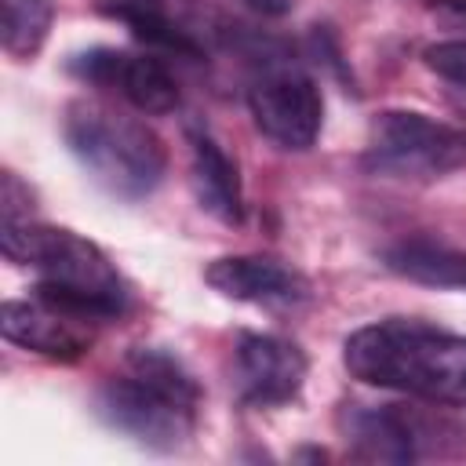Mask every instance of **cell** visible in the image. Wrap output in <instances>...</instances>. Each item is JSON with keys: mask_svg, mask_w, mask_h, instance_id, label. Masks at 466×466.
Returning <instances> with one entry per match:
<instances>
[{"mask_svg": "<svg viewBox=\"0 0 466 466\" xmlns=\"http://www.w3.org/2000/svg\"><path fill=\"white\" fill-rule=\"evenodd\" d=\"M346 371L368 386L397 390L444 408H466V335L422 320L386 317L357 328L342 346Z\"/></svg>", "mask_w": 466, "mask_h": 466, "instance_id": "1", "label": "cell"}, {"mask_svg": "<svg viewBox=\"0 0 466 466\" xmlns=\"http://www.w3.org/2000/svg\"><path fill=\"white\" fill-rule=\"evenodd\" d=\"M197 408V379L178 357L157 346H135L124 371L106 379L95 393V411L102 422L157 451H175L193 437Z\"/></svg>", "mask_w": 466, "mask_h": 466, "instance_id": "2", "label": "cell"}, {"mask_svg": "<svg viewBox=\"0 0 466 466\" xmlns=\"http://www.w3.org/2000/svg\"><path fill=\"white\" fill-rule=\"evenodd\" d=\"M0 251L15 266H29L40 273L36 295L87 320L120 317L127 306L124 280L109 262V255L73 229L40 226L33 218L0 222Z\"/></svg>", "mask_w": 466, "mask_h": 466, "instance_id": "3", "label": "cell"}, {"mask_svg": "<svg viewBox=\"0 0 466 466\" xmlns=\"http://www.w3.org/2000/svg\"><path fill=\"white\" fill-rule=\"evenodd\" d=\"M62 135L91 182L120 200L149 197L167 171V149L153 135V127L113 106L87 98L73 102L66 109Z\"/></svg>", "mask_w": 466, "mask_h": 466, "instance_id": "4", "label": "cell"}, {"mask_svg": "<svg viewBox=\"0 0 466 466\" xmlns=\"http://www.w3.org/2000/svg\"><path fill=\"white\" fill-rule=\"evenodd\" d=\"M339 430L350 455L364 462H415L426 455H462L466 426L444 404H346Z\"/></svg>", "mask_w": 466, "mask_h": 466, "instance_id": "5", "label": "cell"}, {"mask_svg": "<svg viewBox=\"0 0 466 466\" xmlns=\"http://www.w3.org/2000/svg\"><path fill=\"white\" fill-rule=\"evenodd\" d=\"M364 160L375 175L430 182L466 164V135L415 109H386L371 120Z\"/></svg>", "mask_w": 466, "mask_h": 466, "instance_id": "6", "label": "cell"}, {"mask_svg": "<svg viewBox=\"0 0 466 466\" xmlns=\"http://www.w3.org/2000/svg\"><path fill=\"white\" fill-rule=\"evenodd\" d=\"M255 127L280 149L302 153L317 142L324 120L320 87L299 69H269L248 87Z\"/></svg>", "mask_w": 466, "mask_h": 466, "instance_id": "7", "label": "cell"}, {"mask_svg": "<svg viewBox=\"0 0 466 466\" xmlns=\"http://www.w3.org/2000/svg\"><path fill=\"white\" fill-rule=\"evenodd\" d=\"M233 382L244 404L280 408L295 400L306 382V353L291 339L244 331L233 346Z\"/></svg>", "mask_w": 466, "mask_h": 466, "instance_id": "8", "label": "cell"}, {"mask_svg": "<svg viewBox=\"0 0 466 466\" xmlns=\"http://www.w3.org/2000/svg\"><path fill=\"white\" fill-rule=\"evenodd\" d=\"M69 69L98 87L116 91L142 113H171L178 106V84L167 73V66L153 55H131L116 47H91L69 62Z\"/></svg>", "mask_w": 466, "mask_h": 466, "instance_id": "9", "label": "cell"}, {"mask_svg": "<svg viewBox=\"0 0 466 466\" xmlns=\"http://www.w3.org/2000/svg\"><path fill=\"white\" fill-rule=\"evenodd\" d=\"M204 280L233 302H251V306H266V309H295V306L309 302V295H313L306 273H299L295 266H288L273 255L215 258L204 269Z\"/></svg>", "mask_w": 466, "mask_h": 466, "instance_id": "10", "label": "cell"}, {"mask_svg": "<svg viewBox=\"0 0 466 466\" xmlns=\"http://www.w3.org/2000/svg\"><path fill=\"white\" fill-rule=\"evenodd\" d=\"M91 324L87 317L36 295V299H11L0 309V331L7 342L33 350L51 360H76L91 346Z\"/></svg>", "mask_w": 466, "mask_h": 466, "instance_id": "11", "label": "cell"}, {"mask_svg": "<svg viewBox=\"0 0 466 466\" xmlns=\"http://www.w3.org/2000/svg\"><path fill=\"white\" fill-rule=\"evenodd\" d=\"M189 142H193V193L200 208L211 218L237 226L244 218V189L233 157L208 131H193Z\"/></svg>", "mask_w": 466, "mask_h": 466, "instance_id": "12", "label": "cell"}, {"mask_svg": "<svg viewBox=\"0 0 466 466\" xmlns=\"http://www.w3.org/2000/svg\"><path fill=\"white\" fill-rule=\"evenodd\" d=\"M386 269L397 277L422 284V288H444V291H466V251L430 240V237H404L382 251Z\"/></svg>", "mask_w": 466, "mask_h": 466, "instance_id": "13", "label": "cell"}, {"mask_svg": "<svg viewBox=\"0 0 466 466\" xmlns=\"http://www.w3.org/2000/svg\"><path fill=\"white\" fill-rule=\"evenodd\" d=\"M102 11L109 18H116V22H124L149 47H160V51H171V55H186V58H200L204 55V40L197 36V29H189L182 18H175L157 0H109V4H102Z\"/></svg>", "mask_w": 466, "mask_h": 466, "instance_id": "14", "label": "cell"}, {"mask_svg": "<svg viewBox=\"0 0 466 466\" xmlns=\"http://www.w3.org/2000/svg\"><path fill=\"white\" fill-rule=\"evenodd\" d=\"M4 22H0V44L11 58H33L55 18V0H0Z\"/></svg>", "mask_w": 466, "mask_h": 466, "instance_id": "15", "label": "cell"}, {"mask_svg": "<svg viewBox=\"0 0 466 466\" xmlns=\"http://www.w3.org/2000/svg\"><path fill=\"white\" fill-rule=\"evenodd\" d=\"M426 66L466 95V40H444L426 47Z\"/></svg>", "mask_w": 466, "mask_h": 466, "instance_id": "16", "label": "cell"}, {"mask_svg": "<svg viewBox=\"0 0 466 466\" xmlns=\"http://www.w3.org/2000/svg\"><path fill=\"white\" fill-rule=\"evenodd\" d=\"M441 7H448V11H455L459 18H466V0H441Z\"/></svg>", "mask_w": 466, "mask_h": 466, "instance_id": "17", "label": "cell"}]
</instances>
